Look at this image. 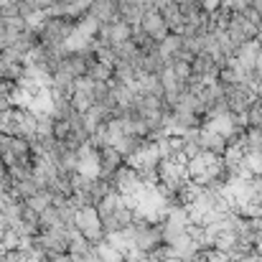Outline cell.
Here are the masks:
<instances>
[{
  "label": "cell",
  "mask_w": 262,
  "mask_h": 262,
  "mask_svg": "<svg viewBox=\"0 0 262 262\" xmlns=\"http://www.w3.org/2000/svg\"><path fill=\"white\" fill-rule=\"evenodd\" d=\"M72 104L79 115H87L89 110L97 104V82L89 79V77H82L74 89H72Z\"/></svg>",
  "instance_id": "6"
},
{
  "label": "cell",
  "mask_w": 262,
  "mask_h": 262,
  "mask_svg": "<svg viewBox=\"0 0 262 262\" xmlns=\"http://www.w3.org/2000/svg\"><path fill=\"white\" fill-rule=\"evenodd\" d=\"M87 77L94 82H112L115 79V64H107V61H99L97 56L92 59L87 69Z\"/></svg>",
  "instance_id": "9"
},
{
  "label": "cell",
  "mask_w": 262,
  "mask_h": 262,
  "mask_svg": "<svg viewBox=\"0 0 262 262\" xmlns=\"http://www.w3.org/2000/svg\"><path fill=\"white\" fill-rule=\"evenodd\" d=\"M0 135H13V138H23V140H33L38 138V117L31 110H20V107H10L0 115Z\"/></svg>",
  "instance_id": "1"
},
{
  "label": "cell",
  "mask_w": 262,
  "mask_h": 262,
  "mask_svg": "<svg viewBox=\"0 0 262 262\" xmlns=\"http://www.w3.org/2000/svg\"><path fill=\"white\" fill-rule=\"evenodd\" d=\"M74 33V23L67 20V18H49L43 23V28L38 31L41 36V46L46 49H56V51H64L69 36Z\"/></svg>",
  "instance_id": "3"
},
{
  "label": "cell",
  "mask_w": 262,
  "mask_h": 262,
  "mask_svg": "<svg viewBox=\"0 0 262 262\" xmlns=\"http://www.w3.org/2000/svg\"><path fill=\"white\" fill-rule=\"evenodd\" d=\"M140 28L145 31V36L153 43H163L171 36V28H168V23H166V18H163V13L158 8H148L145 10V15L140 20Z\"/></svg>",
  "instance_id": "5"
},
{
  "label": "cell",
  "mask_w": 262,
  "mask_h": 262,
  "mask_svg": "<svg viewBox=\"0 0 262 262\" xmlns=\"http://www.w3.org/2000/svg\"><path fill=\"white\" fill-rule=\"evenodd\" d=\"M94 257L99 262H125V255L120 250H115L107 239L99 242V245H94Z\"/></svg>",
  "instance_id": "10"
},
{
  "label": "cell",
  "mask_w": 262,
  "mask_h": 262,
  "mask_svg": "<svg viewBox=\"0 0 262 262\" xmlns=\"http://www.w3.org/2000/svg\"><path fill=\"white\" fill-rule=\"evenodd\" d=\"M74 227L87 237L92 245H99V242L107 239V232H104V227H102V219H99L97 206H84V209H79L77 216H74Z\"/></svg>",
  "instance_id": "4"
},
{
  "label": "cell",
  "mask_w": 262,
  "mask_h": 262,
  "mask_svg": "<svg viewBox=\"0 0 262 262\" xmlns=\"http://www.w3.org/2000/svg\"><path fill=\"white\" fill-rule=\"evenodd\" d=\"M26 20L23 18H0V51H8L13 46V41L26 31Z\"/></svg>",
  "instance_id": "8"
},
{
  "label": "cell",
  "mask_w": 262,
  "mask_h": 262,
  "mask_svg": "<svg viewBox=\"0 0 262 262\" xmlns=\"http://www.w3.org/2000/svg\"><path fill=\"white\" fill-rule=\"evenodd\" d=\"M77 173L87 176V178H99L102 166H99V150L94 145L79 148V158H77Z\"/></svg>",
  "instance_id": "7"
},
{
  "label": "cell",
  "mask_w": 262,
  "mask_h": 262,
  "mask_svg": "<svg viewBox=\"0 0 262 262\" xmlns=\"http://www.w3.org/2000/svg\"><path fill=\"white\" fill-rule=\"evenodd\" d=\"M0 156L5 161V168H10V166H36L31 143L23 140V138L0 135Z\"/></svg>",
  "instance_id": "2"
}]
</instances>
